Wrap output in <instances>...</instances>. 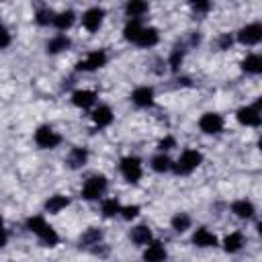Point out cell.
Wrapping results in <instances>:
<instances>
[{
	"instance_id": "cell-13",
	"label": "cell",
	"mask_w": 262,
	"mask_h": 262,
	"mask_svg": "<svg viewBox=\"0 0 262 262\" xmlns=\"http://www.w3.org/2000/svg\"><path fill=\"white\" fill-rule=\"evenodd\" d=\"M192 244L199 246V248H213V246H217V237H215L209 229L201 227V229L194 231V235H192Z\"/></svg>"
},
{
	"instance_id": "cell-23",
	"label": "cell",
	"mask_w": 262,
	"mask_h": 262,
	"mask_svg": "<svg viewBox=\"0 0 262 262\" xmlns=\"http://www.w3.org/2000/svg\"><path fill=\"white\" fill-rule=\"evenodd\" d=\"M92 121L98 125V127H106L113 123V111L108 106H98L94 113H92Z\"/></svg>"
},
{
	"instance_id": "cell-18",
	"label": "cell",
	"mask_w": 262,
	"mask_h": 262,
	"mask_svg": "<svg viewBox=\"0 0 262 262\" xmlns=\"http://www.w3.org/2000/svg\"><path fill=\"white\" fill-rule=\"evenodd\" d=\"M131 239L137 244V246H147L151 242V231L147 225H137L131 229Z\"/></svg>"
},
{
	"instance_id": "cell-25",
	"label": "cell",
	"mask_w": 262,
	"mask_h": 262,
	"mask_svg": "<svg viewBox=\"0 0 262 262\" xmlns=\"http://www.w3.org/2000/svg\"><path fill=\"white\" fill-rule=\"evenodd\" d=\"M242 246H244V235H242L239 231L229 233V235L225 237V242H223V248H225V252H229V254L242 250Z\"/></svg>"
},
{
	"instance_id": "cell-10",
	"label": "cell",
	"mask_w": 262,
	"mask_h": 262,
	"mask_svg": "<svg viewBox=\"0 0 262 262\" xmlns=\"http://www.w3.org/2000/svg\"><path fill=\"white\" fill-rule=\"evenodd\" d=\"M237 121L242 125H248V127H258L260 125V111L256 106H244L237 111Z\"/></svg>"
},
{
	"instance_id": "cell-12",
	"label": "cell",
	"mask_w": 262,
	"mask_h": 262,
	"mask_svg": "<svg viewBox=\"0 0 262 262\" xmlns=\"http://www.w3.org/2000/svg\"><path fill=\"white\" fill-rule=\"evenodd\" d=\"M131 100H133L137 106H151V104H154V90H151L149 86H139V88L133 90Z\"/></svg>"
},
{
	"instance_id": "cell-1",
	"label": "cell",
	"mask_w": 262,
	"mask_h": 262,
	"mask_svg": "<svg viewBox=\"0 0 262 262\" xmlns=\"http://www.w3.org/2000/svg\"><path fill=\"white\" fill-rule=\"evenodd\" d=\"M27 227H29L35 235H39L45 246H55V244L59 242L55 229H53L51 225H47V221H45L43 217H31V219L27 221Z\"/></svg>"
},
{
	"instance_id": "cell-34",
	"label": "cell",
	"mask_w": 262,
	"mask_h": 262,
	"mask_svg": "<svg viewBox=\"0 0 262 262\" xmlns=\"http://www.w3.org/2000/svg\"><path fill=\"white\" fill-rule=\"evenodd\" d=\"M8 45H10V33H8L6 27L0 25V49H4V47H8Z\"/></svg>"
},
{
	"instance_id": "cell-29",
	"label": "cell",
	"mask_w": 262,
	"mask_h": 262,
	"mask_svg": "<svg viewBox=\"0 0 262 262\" xmlns=\"http://www.w3.org/2000/svg\"><path fill=\"white\" fill-rule=\"evenodd\" d=\"M172 227H174V231H178V233L186 231V229L190 227V217H188L186 213H178V215H174V217H172Z\"/></svg>"
},
{
	"instance_id": "cell-36",
	"label": "cell",
	"mask_w": 262,
	"mask_h": 262,
	"mask_svg": "<svg viewBox=\"0 0 262 262\" xmlns=\"http://www.w3.org/2000/svg\"><path fill=\"white\" fill-rule=\"evenodd\" d=\"M190 6H192L194 12H209L211 10V4L209 2H192Z\"/></svg>"
},
{
	"instance_id": "cell-39",
	"label": "cell",
	"mask_w": 262,
	"mask_h": 262,
	"mask_svg": "<svg viewBox=\"0 0 262 262\" xmlns=\"http://www.w3.org/2000/svg\"><path fill=\"white\" fill-rule=\"evenodd\" d=\"M0 229H4V223H2V217H0Z\"/></svg>"
},
{
	"instance_id": "cell-8",
	"label": "cell",
	"mask_w": 262,
	"mask_h": 262,
	"mask_svg": "<svg viewBox=\"0 0 262 262\" xmlns=\"http://www.w3.org/2000/svg\"><path fill=\"white\" fill-rule=\"evenodd\" d=\"M106 63V53L104 51H92L86 55V59L78 61L76 63V70H82V72H92V70H98Z\"/></svg>"
},
{
	"instance_id": "cell-30",
	"label": "cell",
	"mask_w": 262,
	"mask_h": 262,
	"mask_svg": "<svg viewBox=\"0 0 262 262\" xmlns=\"http://www.w3.org/2000/svg\"><path fill=\"white\" fill-rule=\"evenodd\" d=\"M119 211H121V205H119L117 199H106V201H102V215H104V217H115Z\"/></svg>"
},
{
	"instance_id": "cell-2",
	"label": "cell",
	"mask_w": 262,
	"mask_h": 262,
	"mask_svg": "<svg viewBox=\"0 0 262 262\" xmlns=\"http://www.w3.org/2000/svg\"><path fill=\"white\" fill-rule=\"evenodd\" d=\"M201 162H203V154H201V151H196V149H186V151H182V156L178 158V162L172 164V168H174L176 174H190Z\"/></svg>"
},
{
	"instance_id": "cell-28",
	"label": "cell",
	"mask_w": 262,
	"mask_h": 262,
	"mask_svg": "<svg viewBox=\"0 0 262 262\" xmlns=\"http://www.w3.org/2000/svg\"><path fill=\"white\" fill-rule=\"evenodd\" d=\"M151 168H154L156 172H168V170H172V160H170L168 156L160 154V156H156V158L151 160Z\"/></svg>"
},
{
	"instance_id": "cell-33",
	"label": "cell",
	"mask_w": 262,
	"mask_h": 262,
	"mask_svg": "<svg viewBox=\"0 0 262 262\" xmlns=\"http://www.w3.org/2000/svg\"><path fill=\"white\" fill-rule=\"evenodd\" d=\"M119 213H123V219H133V217H137L139 207L137 205H129V207H123Z\"/></svg>"
},
{
	"instance_id": "cell-9",
	"label": "cell",
	"mask_w": 262,
	"mask_h": 262,
	"mask_svg": "<svg viewBox=\"0 0 262 262\" xmlns=\"http://www.w3.org/2000/svg\"><path fill=\"white\" fill-rule=\"evenodd\" d=\"M199 127H201L205 133L213 135V133H219V131L223 129V119H221V115H217V113H205V115L201 117V121H199Z\"/></svg>"
},
{
	"instance_id": "cell-17",
	"label": "cell",
	"mask_w": 262,
	"mask_h": 262,
	"mask_svg": "<svg viewBox=\"0 0 262 262\" xmlns=\"http://www.w3.org/2000/svg\"><path fill=\"white\" fill-rule=\"evenodd\" d=\"M100 239H102V231H100V229H96V227H90V229H86V231L82 233V237H80V248L98 246V244H100Z\"/></svg>"
},
{
	"instance_id": "cell-6",
	"label": "cell",
	"mask_w": 262,
	"mask_h": 262,
	"mask_svg": "<svg viewBox=\"0 0 262 262\" xmlns=\"http://www.w3.org/2000/svg\"><path fill=\"white\" fill-rule=\"evenodd\" d=\"M102 18H104V10L98 8V6H92V8H88V10L82 14V27H84L86 31L94 33V31L100 29Z\"/></svg>"
},
{
	"instance_id": "cell-22",
	"label": "cell",
	"mask_w": 262,
	"mask_h": 262,
	"mask_svg": "<svg viewBox=\"0 0 262 262\" xmlns=\"http://www.w3.org/2000/svg\"><path fill=\"white\" fill-rule=\"evenodd\" d=\"M141 29H143L141 20H139V18H131V20L125 25L123 35H125V39H127V41L135 43V41H137V37H139V33H141Z\"/></svg>"
},
{
	"instance_id": "cell-37",
	"label": "cell",
	"mask_w": 262,
	"mask_h": 262,
	"mask_svg": "<svg viewBox=\"0 0 262 262\" xmlns=\"http://www.w3.org/2000/svg\"><path fill=\"white\" fill-rule=\"evenodd\" d=\"M231 43H233V39H231L229 35H221V39H219V47H221V49H227Z\"/></svg>"
},
{
	"instance_id": "cell-24",
	"label": "cell",
	"mask_w": 262,
	"mask_h": 262,
	"mask_svg": "<svg viewBox=\"0 0 262 262\" xmlns=\"http://www.w3.org/2000/svg\"><path fill=\"white\" fill-rule=\"evenodd\" d=\"M242 70L248 72V74H260V72H262V57L256 55V53L248 55V57L242 61Z\"/></svg>"
},
{
	"instance_id": "cell-26",
	"label": "cell",
	"mask_w": 262,
	"mask_h": 262,
	"mask_svg": "<svg viewBox=\"0 0 262 262\" xmlns=\"http://www.w3.org/2000/svg\"><path fill=\"white\" fill-rule=\"evenodd\" d=\"M74 18H76L74 10H63V12L55 14V18H53V25H55L59 31H66V29H70V27L74 25Z\"/></svg>"
},
{
	"instance_id": "cell-7",
	"label": "cell",
	"mask_w": 262,
	"mask_h": 262,
	"mask_svg": "<svg viewBox=\"0 0 262 262\" xmlns=\"http://www.w3.org/2000/svg\"><path fill=\"white\" fill-rule=\"evenodd\" d=\"M260 39H262V27H260L258 23L246 25V27H242L239 33H237V41L244 43V45H256Z\"/></svg>"
},
{
	"instance_id": "cell-31",
	"label": "cell",
	"mask_w": 262,
	"mask_h": 262,
	"mask_svg": "<svg viewBox=\"0 0 262 262\" xmlns=\"http://www.w3.org/2000/svg\"><path fill=\"white\" fill-rule=\"evenodd\" d=\"M53 18H55V12L49 10V8H41V10H37V14H35V20H37L39 25H53Z\"/></svg>"
},
{
	"instance_id": "cell-5",
	"label": "cell",
	"mask_w": 262,
	"mask_h": 262,
	"mask_svg": "<svg viewBox=\"0 0 262 262\" xmlns=\"http://www.w3.org/2000/svg\"><path fill=\"white\" fill-rule=\"evenodd\" d=\"M121 172L127 182H137L141 178V162L135 156H127L121 160Z\"/></svg>"
},
{
	"instance_id": "cell-21",
	"label": "cell",
	"mask_w": 262,
	"mask_h": 262,
	"mask_svg": "<svg viewBox=\"0 0 262 262\" xmlns=\"http://www.w3.org/2000/svg\"><path fill=\"white\" fill-rule=\"evenodd\" d=\"M231 211L237 215V217H242V219H252L254 217V205L250 203V201H235L233 205H231Z\"/></svg>"
},
{
	"instance_id": "cell-3",
	"label": "cell",
	"mask_w": 262,
	"mask_h": 262,
	"mask_svg": "<svg viewBox=\"0 0 262 262\" xmlns=\"http://www.w3.org/2000/svg\"><path fill=\"white\" fill-rule=\"evenodd\" d=\"M104 188H106V178H104L102 174L90 176V178L84 182V186H82V196H84L86 201H94V199H98V196L104 192Z\"/></svg>"
},
{
	"instance_id": "cell-11",
	"label": "cell",
	"mask_w": 262,
	"mask_h": 262,
	"mask_svg": "<svg viewBox=\"0 0 262 262\" xmlns=\"http://www.w3.org/2000/svg\"><path fill=\"white\" fill-rule=\"evenodd\" d=\"M166 258V248L162 242H149L145 252H143V260L145 262H164Z\"/></svg>"
},
{
	"instance_id": "cell-35",
	"label": "cell",
	"mask_w": 262,
	"mask_h": 262,
	"mask_svg": "<svg viewBox=\"0 0 262 262\" xmlns=\"http://www.w3.org/2000/svg\"><path fill=\"white\" fill-rule=\"evenodd\" d=\"M176 145V141H174V137H164V139H160V143H158V147L162 149V151H166V149H172Z\"/></svg>"
},
{
	"instance_id": "cell-27",
	"label": "cell",
	"mask_w": 262,
	"mask_h": 262,
	"mask_svg": "<svg viewBox=\"0 0 262 262\" xmlns=\"http://www.w3.org/2000/svg\"><path fill=\"white\" fill-rule=\"evenodd\" d=\"M70 43H72V41H70L66 35H57V37L49 39V43H47V51H49V53H59V51L68 49Z\"/></svg>"
},
{
	"instance_id": "cell-38",
	"label": "cell",
	"mask_w": 262,
	"mask_h": 262,
	"mask_svg": "<svg viewBox=\"0 0 262 262\" xmlns=\"http://www.w3.org/2000/svg\"><path fill=\"white\" fill-rule=\"evenodd\" d=\"M4 244H6V231L0 229V248H4Z\"/></svg>"
},
{
	"instance_id": "cell-15",
	"label": "cell",
	"mask_w": 262,
	"mask_h": 262,
	"mask_svg": "<svg viewBox=\"0 0 262 262\" xmlns=\"http://www.w3.org/2000/svg\"><path fill=\"white\" fill-rule=\"evenodd\" d=\"M94 100H96V94H94L92 90H76V92L72 94V102H74L76 106H80V108L92 106Z\"/></svg>"
},
{
	"instance_id": "cell-32",
	"label": "cell",
	"mask_w": 262,
	"mask_h": 262,
	"mask_svg": "<svg viewBox=\"0 0 262 262\" xmlns=\"http://www.w3.org/2000/svg\"><path fill=\"white\" fill-rule=\"evenodd\" d=\"M182 57H184V51L182 49H174L172 55H170V68L172 70H178V66L182 63Z\"/></svg>"
},
{
	"instance_id": "cell-19",
	"label": "cell",
	"mask_w": 262,
	"mask_h": 262,
	"mask_svg": "<svg viewBox=\"0 0 262 262\" xmlns=\"http://www.w3.org/2000/svg\"><path fill=\"white\" fill-rule=\"evenodd\" d=\"M147 10H149L147 2H141V0H131L125 4V12L131 18H141V14H145Z\"/></svg>"
},
{
	"instance_id": "cell-20",
	"label": "cell",
	"mask_w": 262,
	"mask_h": 262,
	"mask_svg": "<svg viewBox=\"0 0 262 262\" xmlns=\"http://www.w3.org/2000/svg\"><path fill=\"white\" fill-rule=\"evenodd\" d=\"M70 205V199L68 196H61V194H55V196H49L45 201V211L47 213H59L61 209H66Z\"/></svg>"
},
{
	"instance_id": "cell-16",
	"label": "cell",
	"mask_w": 262,
	"mask_h": 262,
	"mask_svg": "<svg viewBox=\"0 0 262 262\" xmlns=\"http://www.w3.org/2000/svg\"><path fill=\"white\" fill-rule=\"evenodd\" d=\"M86 160H88V151L84 149V147H74L70 154H68V166L70 168H80V166H84L86 164Z\"/></svg>"
},
{
	"instance_id": "cell-4",
	"label": "cell",
	"mask_w": 262,
	"mask_h": 262,
	"mask_svg": "<svg viewBox=\"0 0 262 262\" xmlns=\"http://www.w3.org/2000/svg\"><path fill=\"white\" fill-rule=\"evenodd\" d=\"M35 141L39 147H45V149H53L55 145H59L61 137L49 127V125H41L37 131H35Z\"/></svg>"
},
{
	"instance_id": "cell-14",
	"label": "cell",
	"mask_w": 262,
	"mask_h": 262,
	"mask_svg": "<svg viewBox=\"0 0 262 262\" xmlns=\"http://www.w3.org/2000/svg\"><path fill=\"white\" fill-rule=\"evenodd\" d=\"M158 41H160V35H158V31H156L154 27H143L135 43H137L139 47H154Z\"/></svg>"
}]
</instances>
